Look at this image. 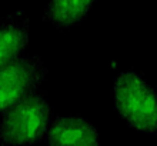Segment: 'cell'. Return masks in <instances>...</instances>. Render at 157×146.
<instances>
[{
    "label": "cell",
    "mask_w": 157,
    "mask_h": 146,
    "mask_svg": "<svg viewBox=\"0 0 157 146\" xmlns=\"http://www.w3.org/2000/svg\"><path fill=\"white\" fill-rule=\"evenodd\" d=\"M47 67L39 56L23 54L0 67V115L17 102L41 89L47 79Z\"/></svg>",
    "instance_id": "cell-3"
},
{
    "label": "cell",
    "mask_w": 157,
    "mask_h": 146,
    "mask_svg": "<svg viewBox=\"0 0 157 146\" xmlns=\"http://www.w3.org/2000/svg\"><path fill=\"white\" fill-rule=\"evenodd\" d=\"M30 19L21 9L0 20V67L23 53L30 42Z\"/></svg>",
    "instance_id": "cell-5"
},
{
    "label": "cell",
    "mask_w": 157,
    "mask_h": 146,
    "mask_svg": "<svg viewBox=\"0 0 157 146\" xmlns=\"http://www.w3.org/2000/svg\"><path fill=\"white\" fill-rule=\"evenodd\" d=\"M97 0H49L44 20L57 30H69L82 25Z\"/></svg>",
    "instance_id": "cell-6"
},
{
    "label": "cell",
    "mask_w": 157,
    "mask_h": 146,
    "mask_svg": "<svg viewBox=\"0 0 157 146\" xmlns=\"http://www.w3.org/2000/svg\"><path fill=\"white\" fill-rule=\"evenodd\" d=\"M52 109L44 90H36L17 102L0 119L2 146H29L46 138L52 122Z\"/></svg>",
    "instance_id": "cell-2"
},
{
    "label": "cell",
    "mask_w": 157,
    "mask_h": 146,
    "mask_svg": "<svg viewBox=\"0 0 157 146\" xmlns=\"http://www.w3.org/2000/svg\"><path fill=\"white\" fill-rule=\"evenodd\" d=\"M112 97L119 116L132 129L147 136L157 135V90L134 70L119 73Z\"/></svg>",
    "instance_id": "cell-1"
},
{
    "label": "cell",
    "mask_w": 157,
    "mask_h": 146,
    "mask_svg": "<svg viewBox=\"0 0 157 146\" xmlns=\"http://www.w3.org/2000/svg\"><path fill=\"white\" fill-rule=\"evenodd\" d=\"M49 146H100L99 130L83 115L53 116L46 133Z\"/></svg>",
    "instance_id": "cell-4"
}]
</instances>
